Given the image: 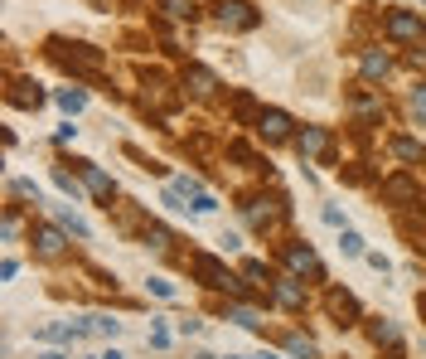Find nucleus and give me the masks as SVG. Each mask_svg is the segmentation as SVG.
Wrapping results in <instances>:
<instances>
[{
    "label": "nucleus",
    "mask_w": 426,
    "mask_h": 359,
    "mask_svg": "<svg viewBox=\"0 0 426 359\" xmlns=\"http://www.w3.org/2000/svg\"><path fill=\"white\" fill-rule=\"evenodd\" d=\"M388 34H393V39H402V44H422V20H417V15H407V10H393V15H388Z\"/></svg>",
    "instance_id": "1"
},
{
    "label": "nucleus",
    "mask_w": 426,
    "mask_h": 359,
    "mask_svg": "<svg viewBox=\"0 0 426 359\" xmlns=\"http://www.w3.org/2000/svg\"><path fill=\"white\" fill-rule=\"evenodd\" d=\"M34 243H39L44 257H58V252H63V233H58V228H39V233H34Z\"/></svg>",
    "instance_id": "2"
},
{
    "label": "nucleus",
    "mask_w": 426,
    "mask_h": 359,
    "mask_svg": "<svg viewBox=\"0 0 426 359\" xmlns=\"http://www.w3.org/2000/svg\"><path fill=\"white\" fill-rule=\"evenodd\" d=\"M194 267H199V277H204V282H209V286H228V282H233V277L223 272V267H218V262H213V257H199V262H194Z\"/></svg>",
    "instance_id": "3"
},
{
    "label": "nucleus",
    "mask_w": 426,
    "mask_h": 359,
    "mask_svg": "<svg viewBox=\"0 0 426 359\" xmlns=\"http://www.w3.org/2000/svg\"><path fill=\"white\" fill-rule=\"evenodd\" d=\"M218 15H223V25H238V29L252 25V15H247V5H242V0H228V5H223Z\"/></svg>",
    "instance_id": "4"
},
{
    "label": "nucleus",
    "mask_w": 426,
    "mask_h": 359,
    "mask_svg": "<svg viewBox=\"0 0 426 359\" xmlns=\"http://www.w3.org/2000/svg\"><path fill=\"white\" fill-rule=\"evenodd\" d=\"M286 127H291V122H286L281 112H262V136L281 141V136H286Z\"/></svg>",
    "instance_id": "5"
},
{
    "label": "nucleus",
    "mask_w": 426,
    "mask_h": 359,
    "mask_svg": "<svg viewBox=\"0 0 426 359\" xmlns=\"http://www.w3.org/2000/svg\"><path fill=\"white\" fill-rule=\"evenodd\" d=\"M295 146H300V156H320L324 151V132L320 127H305V136L295 141Z\"/></svg>",
    "instance_id": "6"
},
{
    "label": "nucleus",
    "mask_w": 426,
    "mask_h": 359,
    "mask_svg": "<svg viewBox=\"0 0 426 359\" xmlns=\"http://www.w3.org/2000/svg\"><path fill=\"white\" fill-rule=\"evenodd\" d=\"M82 180H87V190H92V194H102V199L111 194V180H106V175H102L97 166H87V170H82Z\"/></svg>",
    "instance_id": "7"
},
{
    "label": "nucleus",
    "mask_w": 426,
    "mask_h": 359,
    "mask_svg": "<svg viewBox=\"0 0 426 359\" xmlns=\"http://www.w3.org/2000/svg\"><path fill=\"white\" fill-rule=\"evenodd\" d=\"M291 267H295V272H320V262H315V252H310V248H291Z\"/></svg>",
    "instance_id": "8"
},
{
    "label": "nucleus",
    "mask_w": 426,
    "mask_h": 359,
    "mask_svg": "<svg viewBox=\"0 0 426 359\" xmlns=\"http://www.w3.org/2000/svg\"><path fill=\"white\" fill-rule=\"evenodd\" d=\"M276 296H281V301L291 306V311H295V306H305V291H300L295 282H276Z\"/></svg>",
    "instance_id": "9"
},
{
    "label": "nucleus",
    "mask_w": 426,
    "mask_h": 359,
    "mask_svg": "<svg viewBox=\"0 0 426 359\" xmlns=\"http://www.w3.org/2000/svg\"><path fill=\"white\" fill-rule=\"evenodd\" d=\"M82 335H116V321H106V316H87V321H82Z\"/></svg>",
    "instance_id": "10"
},
{
    "label": "nucleus",
    "mask_w": 426,
    "mask_h": 359,
    "mask_svg": "<svg viewBox=\"0 0 426 359\" xmlns=\"http://www.w3.org/2000/svg\"><path fill=\"white\" fill-rule=\"evenodd\" d=\"M388 68H393V63H388L383 54H368V58H364V78H388Z\"/></svg>",
    "instance_id": "11"
},
{
    "label": "nucleus",
    "mask_w": 426,
    "mask_h": 359,
    "mask_svg": "<svg viewBox=\"0 0 426 359\" xmlns=\"http://www.w3.org/2000/svg\"><path fill=\"white\" fill-rule=\"evenodd\" d=\"M82 102H87V97H82L78 87H63V92H58V107L63 112H82Z\"/></svg>",
    "instance_id": "12"
},
{
    "label": "nucleus",
    "mask_w": 426,
    "mask_h": 359,
    "mask_svg": "<svg viewBox=\"0 0 426 359\" xmlns=\"http://www.w3.org/2000/svg\"><path fill=\"white\" fill-rule=\"evenodd\" d=\"M339 248H344L349 257H359V252H364V238H359L354 228H344V233H339Z\"/></svg>",
    "instance_id": "13"
},
{
    "label": "nucleus",
    "mask_w": 426,
    "mask_h": 359,
    "mask_svg": "<svg viewBox=\"0 0 426 359\" xmlns=\"http://www.w3.org/2000/svg\"><path fill=\"white\" fill-rule=\"evenodd\" d=\"M393 151H398L402 161H422V146L417 141H393Z\"/></svg>",
    "instance_id": "14"
},
{
    "label": "nucleus",
    "mask_w": 426,
    "mask_h": 359,
    "mask_svg": "<svg viewBox=\"0 0 426 359\" xmlns=\"http://www.w3.org/2000/svg\"><path fill=\"white\" fill-rule=\"evenodd\" d=\"M286 345H291V355H300V359H315V345H310V340H300V335H291Z\"/></svg>",
    "instance_id": "15"
},
{
    "label": "nucleus",
    "mask_w": 426,
    "mask_h": 359,
    "mask_svg": "<svg viewBox=\"0 0 426 359\" xmlns=\"http://www.w3.org/2000/svg\"><path fill=\"white\" fill-rule=\"evenodd\" d=\"M189 83H194V92H213V73L194 68V73H189Z\"/></svg>",
    "instance_id": "16"
},
{
    "label": "nucleus",
    "mask_w": 426,
    "mask_h": 359,
    "mask_svg": "<svg viewBox=\"0 0 426 359\" xmlns=\"http://www.w3.org/2000/svg\"><path fill=\"white\" fill-rule=\"evenodd\" d=\"M412 112H417V122L426 127V83L417 87V92H412Z\"/></svg>",
    "instance_id": "17"
},
{
    "label": "nucleus",
    "mask_w": 426,
    "mask_h": 359,
    "mask_svg": "<svg viewBox=\"0 0 426 359\" xmlns=\"http://www.w3.org/2000/svg\"><path fill=\"white\" fill-rule=\"evenodd\" d=\"M58 219H63V228H73V233H78V238H87V223H82L78 214H68V209H63V214H58Z\"/></svg>",
    "instance_id": "18"
},
{
    "label": "nucleus",
    "mask_w": 426,
    "mask_h": 359,
    "mask_svg": "<svg viewBox=\"0 0 426 359\" xmlns=\"http://www.w3.org/2000/svg\"><path fill=\"white\" fill-rule=\"evenodd\" d=\"M233 321H238V326H247V331H257V316H252L247 306H233Z\"/></svg>",
    "instance_id": "19"
},
{
    "label": "nucleus",
    "mask_w": 426,
    "mask_h": 359,
    "mask_svg": "<svg viewBox=\"0 0 426 359\" xmlns=\"http://www.w3.org/2000/svg\"><path fill=\"white\" fill-rule=\"evenodd\" d=\"M329 311H334V316H354V301H349V296H329Z\"/></svg>",
    "instance_id": "20"
},
{
    "label": "nucleus",
    "mask_w": 426,
    "mask_h": 359,
    "mask_svg": "<svg viewBox=\"0 0 426 359\" xmlns=\"http://www.w3.org/2000/svg\"><path fill=\"white\" fill-rule=\"evenodd\" d=\"M15 194H25V199H39V185H34V180H15Z\"/></svg>",
    "instance_id": "21"
},
{
    "label": "nucleus",
    "mask_w": 426,
    "mask_h": 359,
    "mask_svg": "<svg viewBox=\"0 0 426 359\" xmlns=\"http://www.w3.org/2000/svg\"><path fill=\"white\" fill-rule=\"evenodd\" d=\"M373 340H378V345H383V340L393 345V340H398V331H393V326H373Z\"/></svg>",
    "instance_id": "22"
},
{
    "label": "nucleus",
    "mask_w": 426,
    "mask_h": 359,
    "mask_svg": "<svg viewBox=\"0 0 426 359\" xmlns=\"http://www.w3.org/2000/svg\"><path fill=\"white\" fill-rule=\"evenodd\" d=\"M388 194H398V199H412V185H407V180H393V185H388Z\"/></svg>",
    "instance_id": "23"
},
{
    "label": "nucleus",
    "mask_w": 426,
    "mask_h": 359,
    "mask_svg": "<svg viewBox=\"0 0 426 359\" xmlns=\"http://www.w3.org/2000/svg\"><path fill=\"white\" fill-rule=\"evenodd\" d=\"M92 359H121V355H116V350H102V355H92Z\"/></svg>",
    "instance_id": "24"
},
{
    "label": "nucleus",
    "mask_w": 426,
    "mask_h": 359,
    "mask_svg": "<svg viewBox=\"0 0 426 359\" xmlns=\"http://www.w3.org/2000/svg\"><path fill=\"white\" fill-rule=\"evenodd\" d=\"M204 359H209V355H204Z\"/></svg>",
    "instance_id": "25"
}]
</instances>
